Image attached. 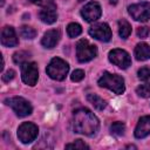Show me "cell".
<instances>
[{"label": "cell", "mask_w": 150, "mask_h": 150, "mask_svg": "<svg viewBox=\"0 0 150 150\" xmlns=\"http://www.w3.org/2000/svg\"><path fill=\"white\" fill-rule=\"evenodd\" d=\"M89 34L100 40V41H103V42H107L111 39V29L109 28V26L104 22L102 23H96L94 26H91L89 28Z\"/></svg>", "instance_id": "cell-10"}, {"label": "cell", "mask_w": 150, "mask_h": 150, "mask_svg": "<svg viewBox=\"0 0 150 150\" xmlns=\"http://www.w3.org/2000/svg\"><path fill=\"white\" fill-rule=\"evenodd\" d=\"M110 130L114 135L116 136H122L124 134V130H125V125L122 123V122H115L111 124L110 127Z\"/></svg>", "instance_id": "cell-22"}, {"label": "cell", "mask_w": 150, "mask_h": 150, "mask_svg": "<svg viewBox=\"0 0 150 150\" xmlns=\"http://www.w3.org/2000/svg\"><path fill=\"white\" fill-rule=\"evenodd\" d=\"M38 131H39V129L34 123L23 122L18 129V137L22 143L27 144V143L33 142L36 138Z\"/></svg>", "instance_id": "cell-7"}, {"label": "cell", "mask_w": 150, "mask_h": 150, "mask_svg": "<svg viewBox=\"0 0 150 150\" xmlns=\"http://www.w3.org/2000/svg\"><path fill=\"white\" fill-rule=\"evenodd\" d=\"M20 34L25 39H34L36 36V30L29 26H22L20 29Z\"/></svg>", "instance_id": "cell-21"}, {"label": "cell", "mask_w": 150, "mask_h": 150, "mask_svg": "<svg viewBox=\"0 0 150 150\" xmlns=\"http://www.w3.org/2000/svg\"><path fill=\"white\" fill-rule=\"evenodd\" d=\"M59 40H60V32L57 29H50L45 33V35L41 40V43L46 48H53L56 46Z\"/></svg>", "instance_id": "cell-15"}, {"label": "cell", "mask_w": 150, "mask_h": 150, "mask_svg": "<svg viewBox=\"0 0 150 150\" xmlns=\"http://www.w3.org/2000/svg\"><path fill=\"white\" fill-rule=\"evenodd\" d=\"M135 56L138 61H145L150 59V47L145 42H141L135 48Z\"/></svg>", "instance_id": "cell-16"}, {"label": "cell", "mask_w": 150, "mask_h": 150, "mask_svg": "<svg viewBox=\"0 0 150 150\" xmlns=\"http://www.w3.org/2000/svg\"><path fill=\"white\" fill-rule=\"evenodd\" d=\"M73 125H74L75 132L90 136L98 130L100 123L96 116L90 110L86 108H80L74 111Z\"/></svg>", "instance_id": "cell-1"}, {"label": "cell", "mask_w": 150, "mask_h": 150, "mask_svg": "<svg viewBox=\"0 0 150 150\" xmlns=\"http://www.w3.org/2000/svg\"><path fill=\"white\" fill-rule=\"evenodd\" d=\"M138 79L142 81H146L150 79V68L149 67H143L138 70Z\"/></svg>", "instance_id": "cell-25"}, {"label": "cell", "mask_w": 150, "mask_h": 150, "mask_svg": "<svg viewBox=\"0 0 150 150\" xmlns=\"http://www.w3.org/2000/svg\"><path fill=\"white\" fill-rule=\"evenodd\" d=\"M150 134V116H143L139 118L136 129H135V137L143 138Z\"/></svg>", "instance_id": "cell-14"}, {"label": "cell", "mask_w": 150, "mask_h": 150, "mask_svg": "<svg viewBox=\"0 0 150 150\" xmlns=\"http://www.w3.org/2000/svg\"><path fill=\"white\" fill-rule=\"evenodd\" d=\"M68 70H69L68 63L66 61H63L62 59H60V57H54L49 62V64L46 69L49 77L53 79V80H56V81L64 80L66 75L68 74Z\"/></svg>", "instance_id": "cell-3"}, {"label": "cell", "mask_w": 150, "mask_h": 150, "mask_svg": "<svg viewBox=\"0 0 150 150\" xmlns=\"http://www.w3.org/2000/svg\"><path fill=\"white\" fill-rule=\"evenodd\" d=\"M1 43L5 47H15L18 46L19 41L15 34V30L12 27H4L1 30Z\"/></svg>", "instance_id": "cell-13"}, {"label": "cell", "mask_w": 150, "mask_h": 150, "mask_svg": "<svg viewBox=\"0 0 150 150\" xmlns=\"http://www.w3.org/2000/svg\"><path fill=\"white\" fill-rule=\"evenodd\" d=\"M137 94L142 97H150V83H145V84H141L137 89H136Z\"/></svg>", "instance_id": "cell-23"}, {"label": "cell", "mask_w": 150, "mask_h": 150, "mask_svg": "<svg viewBox=\"0 0 150 150\" xmlns=\"http://www.w3.org/2000/svg\"><path fill=\"white\" fill-rule=\"evenodd\" d=\"M79 1H82V0H79Z\"/></svg>", "instance_id": "cell-29"}, {"label": "cell", "mask_w": 150, "mask_h": 150, "mask_svg": "<svg viewBox=\"0 0 150 150\" xmlns=\"http://www.w3.org/2000/svg\"><path fill=\"white\" fill-rule=\"evenodd\" d=\"M98 86L104 87L114 91L115 94H123L124 93V80L122 76L116 74H110L108 71L103 73V75L98 79Z\"/></svg>", "instance_id": "cell-2"}, {"label": "cell", "mask_w": 150, "mask_h": 150, "mask_svg": "<svg viewBox=\"0 0 150 150\" xmlns=\"http://www.w3.org/2000/svg\"><path fill=\"white\" fill-rule=\"evenodd\" d=\"M5 102L9 107H12V109L19 117H25V116H28L29 114H32L33 108H32L30 103L27 100H25L23 97L14 96V97L7 98Z\"/></svg>", "instance_id": "cell-5"}, {"label": "cell", "mask_w": 150, "mask_h": 150, "mask_svg": "<svg viewBox=\"0 0 150 150\" xmlns=\"http://www.w3.org/2000/svg\"><path fill=\"white\" fill-rule=\"evenodd\" d=\"M87 98H88V101H89L96 109H98V110L105 108V105H107L105 101L102 100V98H101L100 96H97L96 94H89V95L87 96Z\"/></svg>", "instance_id": "cell-18"}, {"label": "cell", "mask_w": 150, "mask_h": 150, "mask_svg": "<svg viewBox=\"0 0 150 150\" xmlns=\"http://www.w3.org/2000/svg\"><path fill=\"white\" fill-rule=\"evenodd\" d=\"M30 57V53L26 52V50H20V52H16L14 55H13V60L15 63L18 64H23L25 62L28 61V59Z\"/></svg>", "instance_id": "cell-19"}, {"label": "cell", "mask_w": 150, "mask_h": 150, "mask_svg": "<svg viewBox=\"0 0 150 150\" xmlns=\"http://www.w3.org/2000/svg\"><path fill=\"white\" fill-rule=\"evenodd\" d=\"M39 16L41 19V21H43L45 23H54L57 19V13H56V6L54 2L49 4V5H46L41 8L40 13H39Z\"/></svg>", "instance_id": "cell-12"}, {"label": "cell", "mask_w": 150, "mask_h": 150, "mask_svg": "<svg viewBox=\"0 0 150 150\" xmlns=\"http://www.w3.org/2000/svg\"><path fill=\"white\" fill-rule=\"evenodd\" d=\"M109 60L115 66H117L122 69H125L131 64L130 55L123 49H112L109 53Z\"/></svg>", "instance_id": "cell-9"}, {"label": "cell", "mask_w": 150, "mask_h": 150, "mask_svg": "<svg viewBox=\"0 0 150 150\" xmlns=\"http://www.w3.org/2000/svg\"><path fill=\"white\" fill-rule=\"evenodd\" d=\"M118 33H120V36L122 39H127L130 35L131 26H130V23L125 19H122V20L118 21Z\"/></svg>", "instance_id": "cell-17"}, {"label": "cell", "mask_w": 150, "mask_h": 150, "mask_svg": "<svg viewBox=\"0 0 150 150\" xmlns=\"http://www.w3.org/2000/svg\"><path fill=\"white\" fill-rule=\"evenodd\" d=\"M129 14L136 21L146 22L150 19V4L149 2H139L129 6L128 8Z\"/></svg>", "instance_id": "cell-6"}, {"label": "cell", "mask_w": 150, "mask_h": 150, "mask_svg": "<svg viewBox=\"0 0 150 150\" xmlns=\"http://www.w3.org/2000/svg\"><path fill=\"white\" fill-rule=\"evenodd\" d=\"M150 33V28L144 26V27H138L137 28V36L141 39H145Z\"/></svg>", "instance_id": "cell-27"}, {"label": "cell", "mask_w": 150, "mask_h": 150, "mask_svg": "<svg viewBox=\"0 0 150 150\" xmlns=\"http://www.w3.org/2000/svg\"><path fill=\"white\" fill-rule=\"evenodd\" d=\"M67 33L70 38H76L82 33V27L76 22H71L67 26Z\"/></svg>", "instance_id": "cell-20"}, {"label": "cell", "mask_w": 150, "mask_h": 150, "mask_svg": "<svg viewBox=\"0 0 150 150\" xmlns=\"http://www.w3.org/2000/svg\"><path fill=\"white\" fill-rule=\"evenodd\" d=\"M97 54V48L95 45L89 43L88 40H80L76 45V56L80 62H88L93 60Z\"/></svg>", "instance_id": "cell-4"}, {"label": "cell", "mask_w": 150, "mask_h": 150, "mask_svg": "<svg viewBox=\"0 0 150 150\" xmlns=\"http://www.w3.org/2000/svg\"><path fill=\"white\" fill-rule=\"evenodd\" d=\"M67 149H88L89 146L82 141V139H76L74 143H69L66 145Z\"/></svg>", "instance_id": "cell-24"}, {"label": "cell", "mask_w": 150, "mask_h": 150, "mask_svg": "<svg viewBox=\"0 0 150 150\" xmlns=\"http://www.w3.org/2000/svg\"><path fill=\"white\" fill-rule=\"evenodd\" d=\"M83 77H84V71H83L82 69H76V70H74L73 74H71V76H70L71 81H74V82H79V81H81Z\"/></svg>", "instance_id": "cell-26"}, {"label": "cell", "mask_w": 150, "mask_h": 150, "mask_svg": "<svg viewBox=\"0 0 150 150\" xmlns=\"http://www.w3.org/2000/svg\"><path fill=\"white\" fill-rule=\"evenodd\" d=\"M101 6L98 2L96 1H90L88 2L81 11V15L88 21V22H93L96 21L100 16H101Z\"/></svg>", "instance_id": "cell-11"}, {"label": "cell", "mask_w": 150, "mask_h": 150, "mask_svg": "<svg viewBox=\"0 0 150 150\" xmlns=\"http://www.w3.org/2000/svg\"><path fill=\"white\" fill-rule=\"evenodd\" d=\"M14 75H15V71L12 70V69H9V70H7V71L2 75V80H4L5 82H9V81L14 77Z\"/></svg>", "instance_id": "cell-28"}, {"label": "cell", "mask_w": 150, "mask_h": 150, "mask_svg": "<svg viewBox=\"0 0 150 150\" xmlns=\"http://www.w3.org/2000/svg\"><path fill=\"white\" fill-rule=\"evenodd\" d=\"M21 76L22 81L28 84V86H35L38 77H39V71H38V66L34 62H25L22 64L21 69Z\"/></svg>", "instance_id": "cell-8"}]
</instances>
